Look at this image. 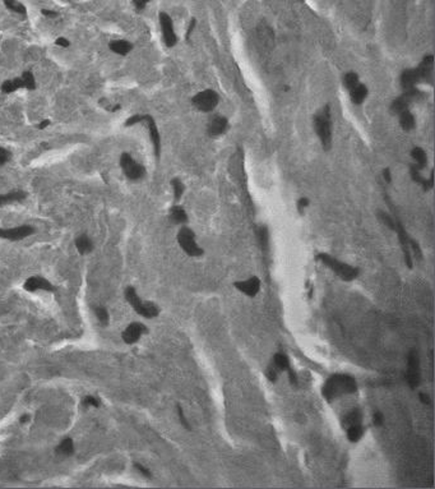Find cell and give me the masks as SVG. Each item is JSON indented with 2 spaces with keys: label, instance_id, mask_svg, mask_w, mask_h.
I'll return each instance as SVG.
<instances>
[{
  "label": "cell",
  "instance_id": "cell-1",
  "mask_svg": "<svg viewBox=\"0 0 435 489\" xmlns=\"http://www.w3.org/2000/svg\"><path fill=\"white\" fill-rule=\"evenodd\" d=\"M357 390V383L355 378L348 375H333L324 383L322 395L327 401H333L343 395L354 394Z\"/></svg>",
  "mask_w": 435,
  "mask_h": 489
},
{
  "label": "cell",
  "instance_id": "cell-2",
  "mask_svg": "<svg viewBox=\"0 0 435 489\" xmlns=\"http://www.w3.org/2000/svg\"><path fill=\"white\" fill-rule=\"evenodd\" d=\"M432 63H434V56L427 55L417 68L403 71L401 74V86H402L403 91L415 88L417 83L422 82V81H429L431 78Z\"/></svg>",
  "mask_w": 435,
  "mask_h": 489
},
{
  "label": "cell",
  "instance_id": "cell-3",
  "mask_svg": "<svg viewBox=\"0 0 435 489\" xmlns=\"http://www.w3.org/2000/svg\"><path fill=\"white\" fill-rule=\"evenodd\" d=\"M314 128H316L317 136L322 143V147L324 150H329L332 146V114H331V107L326 105L314 118Z\"/></svg>",
  "mask_w": 435,
  "mask_h": 489
},
{
  "label": "cell",
  "instance_id": "cell-4",
  "mask_svg": "<svg viewBox=\"0 0 435 489\" xmlns=\"http://www.w3.org/2000/svg\"><path fill=\"white\" fill-rule=\"evenodd\" d=\"M144 124L147 126L148 128V133H150V140L152 142L153 146V152H155L156 159H160L161 155V136L160 132H158L157 124H156V120L153 119L152 115L150 114H134L132 116H129L128 119L126 120L124 126L126 127H133L136 124Z\"/></svg>",
  "mask_w": 435,
  "mask_h": 489
},
{
  "label": "cell",
  "instance_id": "cell-5",
  "mask_svg": "<svg viewBox=\"0 0 435 489\" xmlns=\"http://www.w3.org/2000/svg\"><path fill=\"white\" fill-rule=\"evenodd\" d=\"M126 299L128 303L133 307L134 311L141 315L144 318H155L157 317L160 311H158L157 305L152 301H143L137 294L136 289L133 286H128L126 289Z\"/></svg>",
  "mask_w": 435,
  "mask_h": 489
},
{
  "label": "cell",
  "instance_id": "cell-6",
  "mask_svg": "<svg viewBox=\"0 0 435 489\" xmlns=\"http://www.w3.org/2000/svg\"><path fill=\"white\" fill-rule=\"evenodd\" d=\"M318 260L322 261V263L326 265L327 267L331 268L332 271H335L338 276H340L342 280H345V281H352V280H355L357 276H359V272H360L359 268L346 265V263L331 257L329 254L327 253L318 254Z\"/></svg>",
  "mask_w": 435,
  "mask_h": 489
},
{
  "label": "cell",
  "instance_id": "cell-7",
  "mask_svg": "<svg viewBox=\"0 0 435 489\" xmlns=\"http://www.w3.org/2000/svg\"><path fill=\"white\" fill-rule=\"evenodd\" d=\"M120 167H121L122 174L126 175V178L132 181H138L143 179L147 174V170L141 162L134 160L129 152H121L120 155Z\"/></svg>",
  "mask_w": 435,
  "mask_h": 489
},
{
  "label": "cell",
  "instance_id": "cell-8",
  "mask_svg": "<svg viewBox=\"0 0 435 489\" xmlns=\"http://www.w3.org/2000/svg\"><path fill=\"white\" fill-rule=\"evenodd\" d=\"M177 243L181 247L182 251L191 257H199V256L203 254V249L196 241L194 231L189 227L184 226L179 230V232H177Z\"/></svg>",
  "mask_w": 435,
  "mask_h": 489
},
{
  "label": "cell",
  "instance_id": "cell-9",
  "mask_svg": "<svg viewBox=\"0 0 435 489\" xmlns=\"http://www.w3.org/2000/svg\"><path fill=\"white\" fill-rule=\"evenodd\" d=\"M220 101V96L213 90H203L192 99V104L196 109L203 112H211L216 109Z\"/></svg>",
  "mask_w": 435,
  "mask_h": 489
},
{
  "label": "cell",
  "instance_id": "cell-10",
  "mask_svg": "<svg viewBox=\"0 0 435 489\" xmlns=\"http://www.w3.org/2000/svg\"><path fill=\"white\" fill-rule=\"evenodd\" d=\"M158 21H160L161 32H162L163 42L167 47H174L177 44V36L174 30V23L172 19L166 12H161L158 14Z\"/></svg>",
  "mask_w": 435,
  "mask_h": 489
},
{
  "label": "cell",
  "instance_id": "cell-11",
  "mask_svg": "<svg viewBox=\"0 0 435 489\" xmlns=\"http://www.w3.org/2000/svg\"><path fill=\"white\" fill-rule=\"evenodd\" d=\"M35 231V227L30 226V225H19V226L9 227V229L0 227V239H6V240L11 241L23 240V239L33 235Z\"/></svg>",
  "mask_w": 435,
  "mask_h": 489
},
{
  "label": "cell",
  "instance_id": "cell-12",
  "mask_svg": "<svg viewBox=\"0 0 435 489\" xmlns=\"http://www.w3.org/2000/svg\"><path fill=\"white\" fill-rule=\"evenodd\" d=\"M420 359L416 350H412L408 354L407 361V373H406V380L411 388H416L420 385Z\"/></svg>",
  "mask_w": 435,
  "mask_h": 489
},
{
  "label": "cell",
  "instance_id": "cell-13",
  "mask_svg": "<svg viewBox=\"0 0 435 489\" xmlns=\"http://www.w3.org/2000/svg\"><path fill=\"white\" fill-rule=\"evenodd\" d=\"M146 332H147V328H146V326H144L143 323L133 322L131 323L126 330L122 331V334H121L122 341L129 345L136 344V342L141 339L142 335L146 334Z\"/></svg>",
  "mask_w": 435,
  "mask_h": 489
},
{
  "label": "cell",
  "instance_id": "cell-14",
  "mask_svg": "<svg viewBox=\"0 0 435 489\" xmlns=\"http://www.w3.org/2000/svg\"><path fill=\"white\" fill-rule=\"evenodd\" d=\"M234 286L236 287L239 291H241L242 294L253 298V296H256L257 294H258L259 290H261V280H259L258 277L253 276L251 277V279L244 280V281L235 282Z\"/></svg>",
  "mask_w": 435,
  "mask_h": 489
},
{
  "label": "cell",
  "instance_id": "cell-15",
  "mask_svg": "<svg viewBox=\"0 0 435 489\" xmlns=\"http://www.w3.org/2000/svg\"><path fill=\"white\" fill-rule=\"evenodd\" d=\"M25 290L27 291H37V290H45V291L54 292L55 287L51 282L47 281L46 279L40 276H32L30 279L26 280L25 285H23Z\"/></svg>",
  "mask_w": 435,
  "mask_h": 489
},
{
  "label": "cell",
  "instance_id": "cell-16",
  "mask_svg": "<svg viewBox=\"0 0 435 489\" xmlns=\"http://www.w3.org/2000/svg\"><path fill=\"white\" fill-rule=\"evenodd\" d=\"M227 128H229L227 119L225 116H221V115H216L208 123V134L212 137L221 136V134H223L227 131Z\"/></svg>",
  "mask_w": 435,
  "mask_h": 489
},
{
  "label": "cell",
  "instance_id": "cell-17",
  "mask_svg": "<svg viewBox=\"0 0 435 489\" xmlns=\"http://www.w3.org/2000/svg\"><path fill=\"white\" fill-rule=\"evenodd\" d=\"M109 49L114 54L120 55V56H127L134 49V45L131 41H128V40L119 38V40H111L109 42Z\"/></svg>",
  "mask_w": 435,
  "mask_h": 489
},
{
  "label": "cell",
  "instance_id": "cell-18",
  "mask_svg": "<svg viewBox=\"0 0 435 489\" xmlns=\"http://www.w3.org/2000/svg\"><path fill=\"white\" fill-rule=\"evenodd\" d=\"M26 197H27V193L23 191H13V192H8V193L6 194H0V207L12 205V203H16V202H21V201L25 200Z\"/></svg>",
  "mask_w": 435,
  "mask_h": 489
},
{
  "label": "cell",
  "instance_id": "cell-19",
  "mask_svg": "<svg viewBox=\"0 0 435 489\" xmlns=\"http://www.w3.org/2000/svg\"><path fill=\"white\" fill-rule=\"evenodd\" d=\"M74 246H76L77 251H78L79 254H82V256H86V254L91 253V252L93 251V248H95L93 241L91 240L90 236L86 235V234L79 235L78 238L76 239V241H74Z\"/></svg>",
  "mask_w": 435,
  "mask_h": 489
},
{
  "label": "cell",
  "instance_id": "cell-20",
  "mask_svg": "<svg viewBox=\"0 0 435 489\" xmlns=\"http://www.w3.org/2000/svg\"><path fill=\"white\" fill-rule=\"evenodd\" d=\"M350 97L355 105H361L367 97V87L362 83H359L350 90Z\"/></svg>",
  "mask_w": 435,
  "mask_h": 489
},
{
  "label": "cell",
  "instance_id": "cell-21",
  "mask_svg": "<svg viewBox=\"0 0 435 489\" xmlns=\"http://www.w3.org/2000/svg\"><path fill=\"white\" fill-rule=\"evenodd\" d=\"M23 82L21 77H16V78H11V80H6L2 86H0V91L6 95H11V93L17 92L18 90H22Z\"/></svg>",
  "mask_w": 435,
  "mask_h": 489
},
{
  "label": "cell",
  "instance_id": "cell-22",
  "mask_svg": "<svg viewBox=\"0 0 435 489\" xmlns=\"http://www.w3.org/2000/svg\"><path fill=\"white\" fill-rule=\"evenodd\" d=\"M170 219L174 224L184 225L188 222V215H187V212H185V210L181 206L175 205L170 210Z\"/></svg>",
  "mask_w": 435,
  "mask_h": 489
},
{
  "label": "cell",
  "instance_id": "cell-23",
  "mask_svg": "<svg viewBox=\"0 0 435 489\" xmlns=\"http://www.w3.org/2000/svg\"><path fill=\"white\" fill-rule=\"evenodd\" d=\"M411 156H412V159L415 160V166H416L420 171L426 167L427 156H426V152H425L422 148L413 147L412 151H411Z\"/></svg>",
  "mask_w": 435,
  "mask_h": 489
},
{
  "label": "cell",
  "instance_id": "cell-24",
  "mask_svg": "<svg viewBox=\"0 0 435 489\" xmlns=\"http://www.w3.org/2000/svg\"><path fill=\"white\" fill-rule=\"evenodd\" d=\"M3 3L8 11L19 14V16H23V17L27 16V8H26L25 4L21 3L19 0H3Z\"/></svg>",
  "mask_w": 435,
  "mask_h": 489
},
{
  "label": "cell",
  "instance_id": "cell-25",
  "mask_svg": "<svg viewBox=\"0 0 435 489\" xmlns=\"http://www.w3.org/2000/svg\"><path fill=\"white\" fill-rule=\"evenodd\" d=\"M56 452L59 455H61V456H72L74 454L73 440L69 437L64 438L56 447Z\"/></svg>",
  "mask_w": 435,
  "mask_h": 489
},
{
  "label": "cell",
  "instance_id": "cell-26",
  "mask_svg": "<svg viewBox=\"0 0 435 489\" xmlns=\"http://www.w3.org/2000/svg\"><path fill=\"white\" fill-rule=\"evenodd\" d=\"M400 124L403 131H411L415 127V116L411 114L408 109L400 112Z\"/></svg>",
  "mask_w": 435,
  "mask_h": 489
},
{
  "label": "cell",
  "instance_id": "cell-27",
  "mask_svg": "<svg viewBox=\"0 0 435 489\" xmlns=\"http://www.w3.org/2000/svg\"><path fill=\"white\" fill-rule=\"evenodd\" d=\"M364 426L361 424H354L347 428V438L350 440V442H359L364 436Z\"/></svg>",
  "mask_w": 435,
  "mask_h": 489
},
{
  "label": "cell",
  "instance_id": "cell-28",
  "mask_svg": "<svg viewBox=\"0 0 435 489\" xmlns=\"http://www.w3.org/2000/svg\"><path fill=\"white\" fill-rule=\"evenodd\" d=\"M21 78H22L23 82V88L27 91H35L36 87H37V83H36V78L35 74L32 73V71H25L22 74H21Z\"/></svg>",
  "mask_w": 435,
  "mask_h": 489
},
{
  "label": "cell",
  "instance_id": "cell-29",
  "mask_svg": "<svg viewBox=\"0 0 435 489\" xmlns=\"http://www.w3.org/2000/svg\"><path fill=\"white\" fill-rule=\"evenodd\" d=\"M273 363H275L276 368L281 369V371H286L288 372L291 369V364H290V360H288L287 355H285L283 353H277L275 356H273Z\"/></svg>",
  "mask_w": 435,
  "mask_h": 489
},
{
  "label": "cell",
  "instance_id": "cell-30",
  "mask_svg": "<svg viewBox=\"0 0 435 489\" xmlns=\"http://www.w3.org/2000/svg\"><path fill=\"white\" fill-rule=\"evenodd\" d=\"M361 411L360 410H352L351 413H348L343 418V425H346L348 428V426L354 425V424H361Z\"/></svg>",
  "mask_w": 435,
  "mask_h": 489
},
{
  "label": "cell",
  "instance_id": "cell-31",
  "mask_svg": "<svg viewBox=\"0 0 435 489\" xmlns=\"http://www.w3.org/2000/svg\"><path fill=\"white\" fill-rule=\"evenodd\" d=\"M359 83H360L359 76H357L355 72H348V73H346L345 76H343V86H345L348 91H350L352 87H355L356 85H359Z\"/></svg>",
  "mask_w": 435,
  "mask_h": 489
},
{
  "label": "cell",
  "instance_id": "cell-32",
  "mask_svg": "<svg viewBox=\"0 0 435 489\" xmlns=\"http://www.w3.org/2000/svg\"><path fill=\"white\" fill-rule=\"evenodd\" d=\"M171 187H172V191H174L175 202H177V201L181 200L182 194H184V189H185L184 184H182V181L180 180V179L174 178L171 180Z\"/></svg>",
  "mask_w": 435,
  "mask_h": 489
},
{
  "label": "cell",
  "instance_id": "cell-33",
  "mask_svg": "<svg viewBox=\"0 0 435 489\" xmlns=\"http://www.w3.org/2000/svg\"><path fill=\"white\" fill-rule=\"evenodd\" d=\"M93 311H95L96 317L98 318V321H100L103 326H106L107 323H109L110 317H109V312H107L106 308H103V307H96Z\"/></svg>",
  "mask_w": 435,
  "mask_h": 489
},
{
  "label": "cell",
  "instance_id": "cell-34",
  "mask_svg": "<svg viewBox=\"0 0 435 489\" xmlns=\"http://www.w3.org/2000/svg\"><path fill=\"white\" fill-rule=\"evenodd\" d=\"M258 239L259 243H261L262 248H268V230H267L266 226L259 227L258 230Z\"/></svg>",
  "mask_w": 435,
  "mask_h": 489
},
{
  "label": "cell",
  "instance_id": "cell-35",
  "mask_svg": "<svg viewBox=\"0 0 435 489\" xmlns=\"http://www.w3.org/2000/svg\"><path fill=\"white\" fill-rule=\"evenodd\" d=\"M379 217H381V220L382 221L386 224V226H388L389 229H392L393 231L396 230V219H393V217H391L388 215V213H386V212H379Z\"/></svg>",
  "mask_w": 435,
  "mask_h": 489
},
{
  "label": "cell",
  "instance_id": "cell-36",
  "mask_svg": "<svg viewBox=\"0 0 435 489\" xmlns=\"http://www.w3.org/2000/svg\"><path fill=\"white\" fill-rule=\"evenodd\" d=\"M12 160V152L9 150H7L6 147H2L0 146V166H4V165L8 164L9 161Z\"/></svg>",
  "mask_w": 435,
  "mask_h": 489
},
{
  "label": "cell",
  "instance_id": "cell-37",
  "mask_svg": "<svg viewBox=\"0 0 435 489\" xmlns=\"http://www.w3.org/2000/svg\"><path fill=\"white\" fill-rule=\"evenodd\" d=\"M82 405H83L85 407H88V406L98 407L100 406V400L95 396H86L83 397V400H82Z\"/></svg>",
  "mask_w": 435,
  "mask_h": 489
},
{
  "label": "cell",
  "instance_id": "cell-38",
  "mask_svg": "<svg viewBox=\"0 0 435 489\" xmlns=\"http://www.w3.org/2000/svg\"><path fill=\"white\" fill-rule=\"evenodd\" d=\"M134 467H136L137 470L139 471V473L142 474L143 476H146V478H152V474H151V471L148 470L147 467H144L143 465L142 464H139V462H134Z\"/></svg>",
  "mask_w": 435,
  "mask_h": 489
},
{
  "label": "cell",
  "instance_id": "cell-39",
  "mask_svg": "<svg viewBox=\"0 0 435 489\" xmlns=\"http://www.w3.org/2000/svg\"><path fill=\"white\" fill-rule=\"evenodd\" d=\"M177 415H179V419H180V423H181V425L185 426L187 429H191V425H189L188 420H187V418H185L184 411H182V407L180 406V405H177Z\"/></svg>",
  "mask_w": 435,
  "mask_h": 489
},
{
  "label": "cell",
  "instance_id": "cell-40",
  "mask_svg": "<svg viewBox=\"0 0 435 489\" xmlns=\"http://www.w3.org/2000/svg\"><path fill=\"white\" fill-rule=\"evenodd\" d=\"M372 423H374V425L381 426L382 424L384 423L383 413H381V411H376V413L372 414Z\"/></svg>",
  "mask_w": 435,
  "mask_h": 489
},
{
  "label": "cell",
  "instance_id": "cell-41",
  "mask_svg": "<svg viewBox=\"0 0 435 489\" xmlns=\"http://www.w3.org/2000/svg\"><path fill=\"white\" fill-rule=\"evenodd\" d=\"M150 2H151V0H133V6H134V8L137 9V11L141 12L148 6V3H150Z\"/></svg>",
  "mask_w": 435,
  "mask_h": 489
},
{
  "label": "cell",
  "instance_id": "cell-42",
  "mask_svg": "<svg viewBox=\"0 0 435 489\" xmlns=\"http://www.w3.org/2000/svg\"><path fill=\"white\" fill-rule=\"evenodd\" d=\"M55 45L59 47H63V49H67V47L71 46V41L67 37H57L55 40Z\"/></svg>",
  "mask_w": 435,
  "mask_h": 489
},
{
  "label": "cell",
  "instance_id": "cell-43",
  "mask_svg": "<svg viewBox=\"0 0 435 489\" xmlns=\"http://www.w3.org/2000/svg\"><path fill=\"white\" fill-rule=\"evenodd\" d=\"M307 206H309V200H307V198L302 197L297 201V210H299L300 213H304V210L307 207Z\"/></svg>",
  "mask_w": 435,
  "mask_h": 489
},
{
  "label": "cell",
  "instance_id": "cell-44",
  "mask_svg": "<svg viewBox=\"0 0 435 489\" xmlns=\"http://www.w3.org/2000/svg\"><path fill=\"white\" fill-rule=\"evenodd\" d=\"M41 14L44 17H47V18H56L59 16L57 12L51 11V9H41Z\"/></svg>",
  "mask_w": 435,
  "mask_h": 489
},
{
  "label": "cell",
  "instance_id": "cell-45",
  "mask_svg": "<svg viewBox=\"0 0 435 489\" xmlns=\"http://www.w3.org/2000/svg\"><path fill=\"white\" fill-rule=\"evenodd\" d=\"M267 377H268V380L271 381V382H275L276 378H277V373H276L275 369L269 368L268 371H267Z\"/></svg>",
  "mask_w": 435,
  "mask_h": 489
},
{
  "label": "cell",
  "instance_id": "cell-46",
  "mask_svg": "<svg viewBox=\"0 0 435 489\" xmlns=\"http://www.w3.org/2000/svg\"><path fill=\"white\" fill-rule=\"evenodd\" d=\"M194 27H196V19L193 18L191 21V23H189L188 31H187V35H185V38H187V40H189V38H191V35H192V32H193Z\"/></svg>",
  "mask_w": 435,
  "mask_h": 489
},
{
  "label": "cell",
  "instance_id": "cell-47",
  "mask_svg": "<svg viewBox=\"0 0 435 489\" xmlns=\"http://www.w3.org/2000/svg\"><path fill=\"white\" fill-rule=\"evenodd\" d=\"M50 124L51 123H50L49 119H45V120H41L36 127H37V129H40V131H44V129H46Z\"/></svg>",
  "mask_w": 435,
  "mask_h": 489
},
{
  "label": "cell",
  "instance_id": "cell-48",
  "mask_svg": "<svg viewBox=\"0 0 435 489\" xmlns=\"http://www.w3.org/2000/svg\"><path fill=\"white\" fill-rule=\"evenodd\" d=\"M383 179H384V181H386V183H391V181H392L391 170H389V169L383 170Z\"/></svg>",
  "mask_w": 435,
  "mask_h": 489
},
{
  "label": "cell",
  "instance_id": "cell-49",
  "mask_svg": "<svg viewBox=\"0 0 435 489\" xmlns=\"http://www.w3.org/2000/svg\"><path fill=\"white\" fill-rule=\"evenodd\" d=\"M419 397H420V400H421V402L422 404H425V405H429L430 404V399H429V395H426V394H420L419 395Z\"/></svg>",
  "mask_w": 435,
  "mask_h": 489
},
{
  "label": "cell",
  "instance_id": "cell-50",
  "mask_svg": "<svg viewBox=\"0 0 435 489\" xmlns=\"http://www.w3.org/2000/svg\"><path fill=\"white\" fill-rule=\"evenodd\" d=\"M28 420H30V415H27V414H26V415L21 416V423H26V421H28Z\"/></svg>",
  "mask_w": 435,
  "mask_h": 489
}]
</instances>
